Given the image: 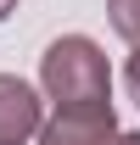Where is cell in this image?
<instances>
[{
  "instance_id": "6da1fadb",
  "label": "cell",
  "mask_w": 140,
  "mask_h": 145,
  "mask_svg": "<svg viewBox=\"0 0 140 145\" xmlns=\"http://www.w3.org/2000/svg\"><path fill=\"white\" fill-rule=\"evenodd\" d=\"M39 84L56 106H95V101H112V67L95 39L84 34H62L51 50L39 56Z\"/></svg>"
},
{
  "instance_id": "7a4b0ae2",
  "label": "cell",
  "mask_w": 140,
  "mask_h": 145,
  "mask_svg": "<svg viewBox=\"0 0 140 145\" xmlns=\"http://www.w3.org/2000/svg\"><path fill=\"white\" fill-rule=\"evenodd\" d=\"M118 140V117L106 101L95 106H56L39 123V145H112Z\"/></svg>"
},
{
  "instance_id": "3957f363",
  "label": "cell",
  "mask_w": 140,
  "mask_h": 145,
  "mask_svg": "<svg viewBox=\"0 0 140 145\" xmlns=\"http://www.w3.org/2000/svg\"><path fill=\"white\" fill-rule=\"evenodd\" d=\"M45 123V106H39V95L11 78V72H0V145H22L28 134H39Z\"/></svg>"
},
{
  "instance_id": "277c9868",
  "label": "cell",
  "mask_w": 140,
  "mask_h": 145,
  "mask_svg": "<svg viewBox=\"0 0 140 145\" xmlns=\"http://www.w3.org/2000/svg\"><path fill=\"white\" fill-rule=\"evenodd\" d=\"M106 17H112V28L140 50V0H106Z\"/></svg>"
},
{
  "instance_id": "5b68a950",
  "label": "cell",
  "mask_w": 140,
  "mask_h": 145,
  "mask_svg": "<svg viewBox=\"0 0 140 145\" xmlns=\"http://www.w3.org/2000/svg\"><path fill=\"white\" fill-rule=\"evenodd\" d=\"M123 84H129V95H135V101H140V50L129 56V67H123Z\"/></svg>"
},
{
  "instance_id": "8992f818",
  "label": "cell",
  "mask_w": 140,
  "mask_h": 145,
  "mask_svg": "<svg viewBox=\"0 0 140 145\" xmlns=\"http://www.w3.org/2000/svg\"><path fill=\"white\" fill-rule=\"evenodd\" d=\"M11 11H17V0H0V22H6V17H11Z\"/></svg>"
},
{
  "instance_id": "52a82bcc",
  "label": "cell",
  "mask_w": 140,
  "mask_h": 145,
  "mask_svg": "<svg viewBox=\"0 0 140 145\" xmlns=\"http://www.w3.org/2000/svg\"><path fill=\"white\" fill-rule=\"evenodd\" d=\"M112 145H140V134H118V140H112Z\"/></svg>"
}]
</instances>
